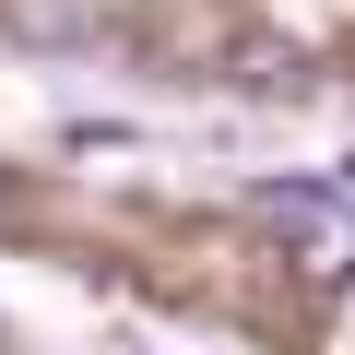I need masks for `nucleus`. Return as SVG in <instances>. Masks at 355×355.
Listing matches in <instances>:
<instances>
[{
  "label": "nucleus",
  "mask_w": 355,
  "mask_h": 355,
  "mask_svg": "<svg viewBox=\"0 0 355 355\" xmlns=\"http://www.w3.org/2000/svg\"><path fill=\"white\" fill-rule=\"evenodd\" d=\"M237 214H249V225H272V237H296V261H308L320 284H343V272H355V214H343L331 190H308V178H249Z\"/></svg>",
  "instance_id": "nucleus-1"
},
{
  "label": "nucleus",
  "mask_w": 355,
  "mask_h": 355,
  "mask_svg": "<svg viewBox=\"0 0 355 355\" xmlns=\"http://www.w3.org/2000/svg\"><path fill=\"white\" fill-rule=\"evenodd\" d=\"M343 178H355V154H343Z\"/></svg>",
  "instance_id": "nucleus-2"
}]
</instances>
